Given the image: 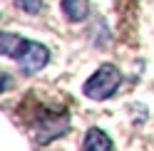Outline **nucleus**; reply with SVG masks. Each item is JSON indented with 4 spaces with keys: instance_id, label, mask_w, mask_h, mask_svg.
<instances>
[{
    "instance_id": "obj_6",
    "label": "nucleus",
    "mask_w": 154,
    "mask_h": 151,
    "mask_svg": "<svg viewBox=\"0 0 154 151\" xmlns=\"http://www.w3.org/2000/svg\"><path fill=\"white\" fill-rule=\"evenodd\" d=\"M82 151H112V139L104 134L102 129L92 126L82 141Z\"/></svg>"
},
{
    "instance_id": "obj_5",
    "label": "nucleus",
    "mask_w": 154,
    "mask_h": 151,
    "mask_svg": "<svg viewBox=\"0 0 154 151\" xmlns=\"http://www.w3.org/2000/svg\"><path fill=\"white\" fill-rule=\"evenodd\" d=\"M60 10L70 22H82V20H87L92 7H90V0H62Z\"/></svg>"
},
{
    "instance_id": "obj_3",
    "label": "nucleus",
    "mask_w": 154,
    "mask_h": 151,
    "mask_svg": "<svg viewBox=\"0 0 154 151\" xmlns=\"http://www.w3.org/2000/svg\"><path fill=\"white\" fill-rule=\"evenodd\" d=\"M47 62H50V50L40 42H27L25 52L17 57V64H20L23 74H37Z\"/></svg>"
},
{
    "instance_id": "obj_1",
    "label": "nucleus",
    "mask_w": 154,
    "mask_h": 151,
    "mask_svg": "<svg viewBox=\"0 0 154 151\" xmlns=\"http://www.w3.org/2000/svg\"><path fill=\"white\" fill-rule=\"evenodd\" d=\"M119 84H122V72L114 67V64L107 62V64H100V67L87 77V82L82 84V94L87 99L104 102V99H109V97L117 94Z\"/></svg>"
},
{
    "instance_id": "obj_7",
    "label": "nucleus",
    "mask_w": 154,
    "mask_h": 151,
    "mask_svg": "<svg viewBox=\"0 0 154 151\" xmlns=\"http://www.w3.org/2000/svg\"><path fill=\"white\" fill-rule=\"evenodd\" d=\"M13 3L20 7L25 15H37L42 10V0H13Z\"/></svg>"
},
{
    "instance_id": "obj_2",
    "label": "nucleus",
    "mask_w": 154,
    "mask_h": 151,
    "mask_svg": "<svg viewBox=\"0 0 154 151\" xmlns=\"http://www.w3.org/2000/svg\"><path fill=\"white\" fill-rule=\"evenodd\" d=\"M70 129V117L67 114H60V111H42L40 117L35 119L32 124V136L37 144H50V141L60 139L67 134Z\"/></svg>"
},
{
    "instance_id": "obj_8",
    "label": "nucleus",
    "mask_w": 154,
    "mask_h": 151,
    "mask_svg": "<svg viewBox=\"0 0 154 151\" xmlns=\"http://www.w3.org/2000/svg\"><path fill=\"white\" fill-rule=\"evenodd\" d=\"M10 87V77H8V74H3V89H8Z\"/></svg>"
},
{
    "instance_id": "obj_4",
    "label": "nucleus",
    "mask_w": 154,
    "mask_h": 151,
    "mask_svg": "<svg viewBox=\"0 0 154 151\" xmlns=\"http://www.w3.org/2000/svg\"><path fill=\"white\" fill-rule=\"evenodd\" d=\"M27 42H30V40H25V37L15 35V32H3V35H0V52H3L5 57L17 60V57L25 52Z\"/></svg>"
}]
</instances>
